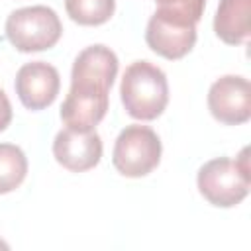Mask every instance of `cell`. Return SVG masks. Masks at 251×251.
Returning a JSON list of instances; mask_svg holds the SVG:
<instances>
[{
	"label": "cell",
	"instance_id": "obj_1",
	"mask_svg": "<svg viewBox=\"0 0 251 251\" xmlns=\"http://www.w3.org/2000/svg\"><path fill=\"white\" fill-rule=\"evenodd\" d=\"M120 96L133 120H157L169 104L167 75L151 61H133L122 76Z\"/></svg>",
	"mask_w": 251,
	"mask_h": 251
},
{
	"label": "cell",
	"instance_id": "obj_2",
	"mask_svg": "<svg viewBox=\"0 0 251 251\" xmlns=\"http://www.w3.org/2000/svg\"><path fill=\"white\" fill-rule=\"evenodd\" d=\"M249 149L243 147L235 159L216 157L198 169V192L216 208H233L243 202L251 188Z\"/></svg>",
	"mask_w": 251,
	"mask_h": 251
},
{
	"label": "cell",
	"instance_id": "obj_3",
	"mask_svg": "<svg viewBox=\"0 0 251 251\" xmlns=\"http://www.w3.org/2000/svg\"><path fill=\"white\" fill-rule=\"evenodd\" d=\"M6 37L20 53H37L57 45L63 35V24L49 6H25L6 18Z\"/></svg>",
	"mask_w": 251,
	"mask_h": 251
},
{
	"label": "cell",
	"instance_id": "obj_4",
	"mask_svg": "<svg viewBox=\"0 0 251 251\" xmlns=\"http://www.w3.org/2000/svg\"><path fill=\"white\" fill-rule=\"evenodd\" d=\"M163 145L159 135L141 124L126 126L114 143L112 163L116 171L127 178L147 176L161 163Z\"/></svg>",
	"mask_w": 251,
	"mask_h": 251
},
{
	"label": "cell",
	"instance_id": "obj_5",
	"mask_svg": "<svg viewBox=\"0 0 251 251\" xmlns=\"http://www.w3.org/2000/svg\"><path fill=\"white\" fill-rule=\"evenodd\" d=\"M145 41L149 49L163 59H182L196 45V24L155 10L147 22Z\"/></svg>",
	"mask_w": 251,
	"mask_h": 251
},
{
	"label": "cell",
	"instance_id": "obj_6",
	"mask_svg": "<svg viewBox=\"0 0 251 251\" xmlns=\"http://www.w3.org/2000/svg\"><path fill=\"white\" fill-rule=\"evenodd\" d=\"M118 67L120 61L110 47L102 43L88 45L76 55L73 63L71 88L108 94L118 75Z\"/></svg>",
	"mask_w": 251,
	"mask_h": 251
},
{
	"label": "cell",
	"instance_id": "obj_7",
	"mask_svg": "<svg viewBox=\"0 0 251 251\" xmlns=\"http://www.w3.org/2000/svg\"><path fill=\"white\" fill-rule=\"evenodd\" d=\"M208 110L220 124L239 126L251 118V84L245 76L224 75L208 90Z\"/></svg>",
	"mask_w": 251,
	"mask_h": 251
},
{
	"label": "cell",
	"instance_id": "obj_8",
	"mask_svg": "<svg viewBox=\"0 0 251 251\" xmlns=\"http://www.w3.org/2000/svg\"><path fill=\"white\" fill-rule=\"evenodd\" d=\"M14 88L27 110L39 112L55 102L61 88V76L53 65L45 61H31L18 69Z\"/></svg>",
	"mask_w": 251,
	"mask_h": 251
},
{
	"label": "cell",
	"instance_id": "obj_9",
	"mask_svg": "<svg viewBox=\"0 0 251 251\" xmlns=\"http://www.w3.org/2000/svg\"><path fill=\"white\" fill-rule=\"evenodd\" d=\"M53 157L71 173L90 171L102 159V139L96 129L82 131L65 126L53 139Z\"/></svg>",
	"mask_w": 251,
	"mask_h": 251
},
{
	"label": "cell",
	"instance_id": "obj_10",
	"mask_svg": "<svg viewBox=\"0 0 251 251\" xmlns=\"http://www.w3.org/2000/svg\"><path fill=\"white\" fill-rule=\"evenodd\" d=\"M108 112V94L84 92L69 88V94L61 106V122L73 129H94Z\"/></svg>",
	"mask_w": 251,
	"mask_h": 251
},
{
	"label": "cell",
	"instance_id": "obj_11",
	"mask_svg": "<svg viewBox=\"0 0 251 251\" xmlns=\"http://www.w3.org/2000/svg\"><path fill=\"white\" fill-rule=\"evenodd\" d=\"M214 31L227 45H243L251 31V0H220Z\"/></svg>",
	"mask_w": 251,
	"mask_h": 251
},
{
	"label": "cell",
	"instance_id": "obj_12",
	"mask_svg": "<svg viewBox=\"0 0 251 251\" xmlns=\"http://www.w3.org/2000/svg\"><path fill=\"white\" fill-rule=\"evenodd\" d=\"M27 175V157L14 143H0V194L16 190Z\"/></svg>",
	"mask_w": 251,
	"mask_h": 251
},
{
	"label": "cell",
	"instance_id": "obj_13",
	"mask_svg": "<svg viewBox=\"0 0 251 251\" xmlns=\"http://www.w3.org/2000/svg\"><path fill=\"white\" fill-rule=\"evenodd\" d=\"M69 18L78 25H102L116 12V0H65Z\"/></svg>",
	"mask_w": 251,
	"mask_h": 251
},
{
	"label": "cell",
	"instance_id": "obj_14",
	"mask_svg": "<svg viewBox=\"0 0 251 251\" xmlns=\"http://www.w3.org/2000/svg\"><path fill=\"white\" fill-rule=\"evenodd\" d=\"M155 4L159 12L182 18L192 24H198L202 20L206 8V0H155Z\"/></svg>",
	"mask_w": 251,
	"mask_h": 251
},
{
	"label": "cell",
	"instance_id": "obj_15",
	"mask_svg": "<svg viewBox=\"0 0 251 251\" xmlns=\"http://www.w3.org/2000/svg\"><path fill=\"white\" fill-rule=\"evenodd\" d=\"M12 122V104L6 96V92L0 88V131H4Z\"/></svg>",
	"mask_w": 251,
	"mask_h": 251
}]
</instances>
